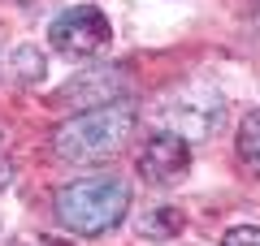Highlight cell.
I'll use <instances>...</instances> for the list:
<instances>
[{"label": "cell", "instance_id": "2", "mask_svg": "<svg viewBox=\"0 0 260 246\" xmlns=\"http://www.w3.org/2000/svg\"><path fill=\"white\" fill-rule=\"evenodd\" d=\"M126 208H130V186L113 173L78 177V182L56 190V220L70 233H83V237H100L109 229H117Z\"/></svg>", "mask_w": 260, "mask_h": 246}, {"label": "cell", "instance_id": "3", "mask_svg": "<svg viewBox=\"0 0 260 246\" xmlns=\"http://www.w3.org/2000/svg\"><path fill=\"white\" fill-rule=\"evenodd\" d=\"M48 39H52L56 52L87 61V56H100L104 48H109L113 26H109V18H104L95 5H78V9H65V13H56V18H52Z\"/></svg>", "mask_w": 260, "mask_h": 246}, {"label": "cell", "instance_id": "4", "mask_svg": "<svg viewBox=\"0 0 260 246\" xmlns=\"http://www.w3.org/2000/svg\"><path fill=\"white\" fill-rule=\"evenodd\" d=\"M186 169H191V147H186L182 134H174V130H156V134L143 143L139 151V177L152 186H174L186 177Z\"/></svg>", "mask_w": 260, "mask_h": 246}, {"label": "cell", "instance_id": "10", "mask_svg": "<svg viewBox=\"0 0 260 246\" xmlns=\"http://www.w3.org/2000/svg\"><path fill=\"white\" fill-rule=\"evenodd\" d=\"M5 182H9V169H5V160H0V186H5Z\"/></svg>", "mask_w": 260, "mask_h": 246}, {"label": "cell", "instance_id": "11", "mask_svg": "<svg viewBox=\"0 0 260 246\" xmlns=\"http://www.w3.org/2000/svg\"><path fill=\"white\" fill-rule=\"evenodd\" d=\"M44 246H70V242H61V237H48V242Z\"/></svg>", "mask_w": 260, "mask_h": 246}, {"label": "cell", "instance_id": "7", "mask_svg": "<svg viewBox=\"0 0 260 246\" xmlns=\"http://www.w3.org/2000/svg\"><path fill=\"white\" fill-rule=\"evenodd\" d=\"M139 229H143V237H152V242H165V237H174L178 229H182V212L156 208V212H148V216L139 220Z\"/></svg>", "mask_w": 260, "mask_h": 246}, {"label": "cell", "instance_id": "1", "mask_svg": "<svg viewBox=\"0 0 260 246\" xmlns=\"http://www.w3.org/2000/svg\"><path fill=\"white\" fill-rule=\"evenodd\" d=\"M139 108L130 100L121 104H104V108H87L78 117H70L61 130L52 134V155L61 164H100L126 147V138L135 134Z\"/></svg>", "mask_w": 260, "mask_h": 246}, {"label": "cell", "instance_id": "6", "mask_svg": "<svg viewBox=\"0 0 260 246\" xmlns=\"http://www.w3.org/2000/svg\"><path fill=\"white\" fill-rule=\"evenodd\" d=\"M239 160L260 177V108L243 117V130H239Z\"/></svg>", "mask_w": 260, "mask_h": 246}, {"label": "cell", "instance_id": "8", "mask_svg": "<svg viewBox=\"0 0 260 246\" xmlns=\"http://www.w3.org/2000/svg\"><path fill=\"white\" fill-rule=\"evenodd\" d=\"M18 73H22V82H39L44 78V56L30 52V48H22L18 52Z\"/></svg>", "mask_w": 260, "mask_h": 246}, {"label": "cell", "instance_id": "5", "mask_svg": "<svg viewBox=\"0 0 260 246\" xmlns=\"http://www.w3.org/2000/svg\"><path fill=\"white\" fill-rule=\"evenodd\" d=\"M121 91H126V73L95 65V69L78 73V78H70L61 87V104H78V108L87 112V108H104V104H113Z\"/></svg>", "mask_w": 260, "mask_h": 246}, {"label": "cell", "instance_id": "9", "mask_svg": "<svg viewBox=\"0 0 260 246\" xmlns=\"http://www.w3.org/2000/svg\"><path fill=\"white\" fill-rule=\"evenodd\" d=\"M221 246H260V225H234L221 237Z\"/></svg>", "mask_w": 260, "mask_h": 246}]
</instances>
